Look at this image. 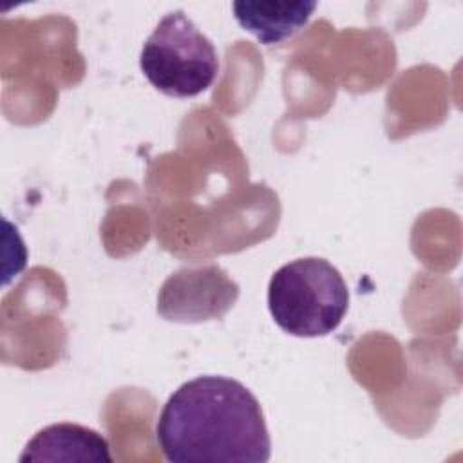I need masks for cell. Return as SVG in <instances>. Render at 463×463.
Masks as SVG:
<instances>
[{"mask_svg": "<svg viewBox=\"0 0 463 463\" xmlns=\"http://www.w3.org/2000/svg\"><path fill=\"white\" fill-rule=\"evenodd\" d=\"M156 439L168 461L264 463L271 441L264 412L241 382L204 374L170 394L156 423Z\"/></svg>", "mask_w": 463, "mask_h": 463, "instance_id": "1", "label": "cell"}, {"mask_svg": "<svg viewBox=\"0 0 463 463\" xmlns=\"http://www.w3.org/2000/svg\"><path fill=\"white\" fill-rule=\"evenodd\" d=\"M268 307L275 324L302 338L333 333L349 307L340 271L322 257H302L280 266L268 284Z\"/></svg>", "mask_w": 463, "mask_h": 463, "instance_id": "2", "label": "cell"}, {"mask_svg": "<svg viewBox=\"0 0 463 463\" xmlns=\"http://www.w3.org/2000/svg\"><path fill=\"white\" fill-rule=\"evenodd\" d=\"M139 67L159 92L194 98L213 83L219 58L212 40L177 9L166 13L145 40Z\"/></svg>", "mask_w": 463, "mask_h": 463, "instance_id": "3", "label": "cell"}, {"mask_svg": "<svg viewBox=\"0 0 463 463\" xmlns=\"http://www.w3.org/2000/svg\"><path fill=\"white\" fill-rule=\"evenodd\" d=\"M239 298V284L217 264L181 268L157 293V313L168 322L199 324L222 318Z\"/></svg>", "mask_w": 463, "mask_h": 463, "instance_id": "4", "label": "cell"}, {"mask_svg": "<svg viewBox=\"0 0 463 463\" xmlns=\"http://www.w3.org/2000/svg\"><path fill=\"white\" fill-rule=\"evenodd\" d=\"M20 461L110 463L112 456L109 441L99 432L78 423H54L27 441Z\"/></svg>", "mask_w": 463, "mask_h": 463, "instance_id": "5", "label": "cell"}, {"mask_svg": "<svg viewBox=\"0 0 463 463\" xmlns=\"http://www.w3.org/2000/svg\"><path fill=\"white\" fill-rule=\"evenodd\" d=\"M317 2H233V16L239 25L260 43L273 45L291 38L311 18Z\"/></svg>", "mask_w": 463, "mask_h": 463, "instance_id": "6", "label": "cell"}]
</instances>
